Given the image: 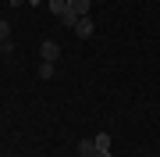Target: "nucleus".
<instances>
[{"instance_id": "f257e3e1", "label": "nucleus", "mask_w": 160, "mask_h": 157, "mask_svg": "<svg viewBox=\"0 0 160 157\" xmlns=\"http://www.w3.org/2000/svg\"><path fill=\"white\" fill-rule=\"evenodd\" d=\"M39 54H43V61H57L61 57V47H57V43H53V39H43V47H39Z\"/></svg>"}, {"instance_id": "f03ea898", "label": "nucleus", "mask_w": 160, "mask_h": 157, "mask_svg": "<svg viewBox=\"0 0 160 157\" xmlns=\"http://www.w3.org/2000/svg\"><path fill=\"white\" fill-rule=\"evenodd\" d=\"M75 36H78V39H89V36H92V22H89V18H78V22H75V29H71Z\"/></svg>"}, {"instance_id": "7ed1b4c3", "label": "nucleus", "mask_w": 160, "mask_h": 157, "mask_svg": "<svg viewBox=\"0 0 160 157\" xmlns=\"http://www.w3.org/2000/svg\"><path fill=\"white\" fill-rule=\"evenodd\" d=\"M68 11H71V4H68V0H50V14H57V18H64Z\"/></svg>"}, {"instance_id": "20e7f679", "label": "nucleus", "mask_w": 160, "mask_h": 157, "mask_svg": "<svg viewBox=\"0 0 160 157\" xmlns=\"http://www.w3.org/2000/svg\"><path fill=\"white\" fill-rule=\"evenodd\" d=\"M78 157H96V143H92V139H82L78 143Z\"/></svg>"}, {"instance_id": "39448f33", "label": "nucleus", "mask_w": 160, "mask_h": 157, "mask_svg": "<svg viewBox=\"0 0 160 157\" xmlns=\"http://www.w3.org/2000/svg\"><path fill=\"white\" fill-rule=\"evenodd\" d=\"M68 4H71V11L78 14V18H86V14H89V0H68Z\"/></svg>"}, {"instance_id": "423d86ee", "label": "nucleus", "mask_w": 160, "mask_h": 157, "mask_svg": "<svg viewBox=\"0 0 160 157\" xmlns=\"http://www.w3.org/2000/svg\"><path fill=\"white\" fill-rule=\"evenodd\" d=\"M92 143H96V150H110V136H107V132L92 136Z\"/></svg>"}, {"instance_id": "0eeeda50", "label": "nucleus", "mask_w": 160, "mask_h": 157, "mask_svg": "<svg viewBox=\"0 0 160 157\" xmlns=\"http://www.w3.org/2000/svg\"><path fill=\"white\" fill-rule=\"evenodd\" d=\"M39 79H53V64H50V61L39 64Z\"/></svg>"}, {"instance_id": "6e6552de", "label": "nucleus", "mask_w": 160, "mask_h": 157, "mask_svg": "<svg viewBox=\"0 0 160 157\" xmlns=\"http://www.w3.org/2000/svg\"><path fill=\"white\" fill-rule=\"evenodd\" d=\"M7 36H11V25H7V22H0V43H4Z\"/></svg>"}, {"instance_id": "1a4fd4ad", "label": "nucleus", "mask_w": 160, "mask_h": 157, "mask_svg": "<svg viewBox=\"0 0 160 157\" xmlns=\"http://www.w3.org/2000/svg\"><path fill=\"white\" fill-rule=\"evenodd\" d=\"M7 4H11V7H22V4H29V0H7Z\"/></svg>"}, {"instance_id": "9d476101", "label": "nucleus", "mask_w": 160, "mask_h": 157, "mask_svg": "<svg viewBox=\"0 0 160 157\" xmlns=\"http://www.w3.org/2000/svg\"><path fill=\"white\" fill-rule=\"evenodd\" d=\"M96 157H114V154H110V150H96Z\"/></svg>"}, {"instance_id": "9b49d317", "label": "nucleus", "mask_w": 160, "mask_h": 157, "mask_svg": "<svg viewBox=\"0 0 160 157\" xmlns=\"http://www.w3.org/2000/svg\"><path fill=\"white\" fill-rule=\"evenodd\" d=\"M29 4H32V7H39V4H43V0H29Z\"/></svg>"}]
</instances>
